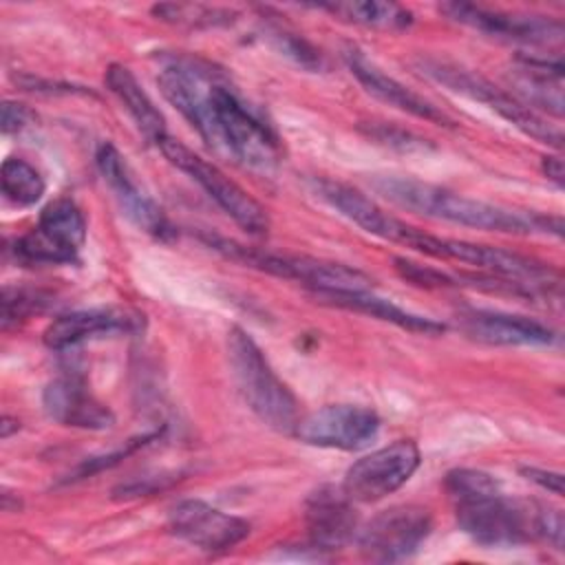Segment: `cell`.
Segmentation results:
<instances>
[{
  "instance_id": "obj_14",
  "label": "cell",
  "mask_w": 565,
  "mask_h": 565,
  "mask_svg": "<svg viewBox=\"0 0 565 565\" xmlns=\"http://www.w3.org/2000/svg\"><path fill=\"white\" fill-rule=\"evenodd\" d=\"M450 20L461 22L475 31L488 33L492 38L521 42L530 46H554L563 40V22L547 15H527V13H508L499 9H486L479 4L448 2L441 4Z\"/></svg>"
},
{
  "instance_id": "obj_13",
  "label": "cell",
  "mask_w": 565,
  "mask_h": 565,
  "mask_svg": "<svg viewBox=\"0 0 565 565\" xmlns=\"http://www.w3.org/2000/svg\"><path fill=\"white\" fill-rule=\"evenodd\" d=\"M95 161L99 168L102 179L110 188L115 201L119 203L121 212L146 234L159 241H170L177 236L172 223L163 214V210L154 203V199L139 185L135 174L130 172L128 163L124 161L121 152L110 143L104 141L97 152Z\"/></svg>"
},
{
  "instance_id": "obj_25",
  "label": "cell",
  "mask_w": 565,
  "mask_h": 565,
  "mask_svg": "<svg viewBox=\"0 0 565 565\" xmlns=\"http://www.w3.org/2000/svg\"><path fill=\"white\" fill-rule=\"evenodd\" d=\"M318 9H324L342 20L382 31H399L413 22V13L395 2H331L318 4Z\"/></svg>"
},
{
  "instance_id": "obj_23",
  "label": "cell",
  "mask_w": 565,
  "mask_h": 565,
  "mask_svg": "<svg viewBox=\"0 0 565 565\" xmlns=\"http://www.w3.org/2000/svg\"><path fill=\"white\" fill-rule=\"evenodd\" d=\"M104 79L108 90L119 99V104L126 108V113L148 141L157 146L163 137H168L161 110L154 106V102L148 97V93L141 88V84L128 66L110 64L106 68Z\"/></svg>"
},
{
  "instance_id": "obj_26",
  "label": "cell",
  "mask_w": 565,
  "mask_h": 565,
  "mask_svg": "<svg viewBox=\"0 0 565 565\" xmlns=\"http://www.w3.org/2000/svg\"><path fill=\"white\" fill-rule=\"evenodd\" d=\"M152 15L185 29H216L227 26L236 20V11L225 7L194 4V2H163L152 7Z\"/></svg>"
},
{
  "instance_id": "obj_33",
  "label": "cell",
  "mask_w": 565,
  "mask_h": 565,
  "mask_svg": "<svg viewBox=\"0 0 565 565\" xmlns=\"http://www.w3.org/2000/svg\"><path fill=\"white\" fill-rule=\"evenodd\" d=\"M369 137L377 139V141H386L391 146H402V148H411V146H419L422 139H415L411 132H404L399 128L391 130L384 124H371L369 126Z\"/></svg>"
},
{
  "instance_id": "obj_19",
  "label": "cell",
  "mask_w": 565,
  "mask_h": 565,
  "mask_svg": "<svg viewBox=\"0 0 565 565\" xmlns=\"http://www.w3.org/2000/svg\"><path fill=\"white\" fill-rule=\"evenodd\" d=\"M42 404H44V413L62 426H73L84 430H106L115 424L113 411L88 391L84 380L75 375H64L53 380L44 388Z\"/></svg>"
},
{
  "instance_id": "obj_1",
  "label": "cell",
  "mask_w": 565,
  "mask_h": 565,
  "mask_svg": "<svg viewBox=\"0 0 565 565\" xmlns=\"http://www.w3.org/2000/svg\"><path fill=\"white\" fill-rule=\"evenodd\" d=\"M157 84L214 152L260 172L278 166L276 132L210 62L188 55L161 57Z\"/></svg>"
},
{
  "instance_id": "obj_5",
  "label": "cell",
  "mask_w": 565,
  "mask_h": 565,
  "mask_svg": "<svg viewBox=\"0 0 565 565\" xmlns=\"http://www.w3.org/2000/svg\"><path fill=\"white\" fill-rule=\"evenodd\" d=\"M207 243L221 252L223 256L243 263L245 267H254L260 271H267L271 276L298 280L307 287H311L316 294H333V291H369L373 289V278L355 267L320 260L311 256H298V254H276V252H263L254 247H245L241 243L207 236Z\"/></svg>"
},
{
  "instance_id": "obj_12",
  "label": "cell",
  "mask_w": 565,
  "mask_h": 565,
  "mask_svg": "<svg viewBox=\"0 0 565 565\" xmlns=\"http://www.w3.org/2000/svg\"><path fill=\"white\" fill-rule=\"evenodd\" d=\"M380 430L375 411L358 404H329L298 419L294 437L307 446L358 450Z\"/></svg>"
},
{
  "instance_id": "obj_10",
  "label": "cell",
  "mask_w": 565,
  "mask_h": 565,
  "mask_svg": "<svg viewBox=\"0 0 565 565\" xmlns=\"http://www.w3.org/2000/svg\"><path fill=\"white\" fill-rule=\"evenodd\" d=\"M422 455L413 439H397L349 466L342 490L353 503H375L399 490L419 468Z\"/></svg>"
},
{
  "instance_id": "obj_8",
  "label": "cell",
  "mask_w": 565,
  "mask_h": 565,
  "mask_svg": "<svg viewBox=\"0 0 565 565\" xmlns=\"http://www.w3.org/2000/svg\"><path fill=\"white\" fill-rule=\"evenodd\" d=\"M157 148L174 168L196 181L205 190V194L247 234L263 236L269 230V216L265 207L214 163L205 161L170 135L163 137Z\"/></svg>"
},
{
  "instance_id": "obj_11",
  "label": "cell",
  "mask_w": 565,
  "mask_h": 565,
  "mask_svg": "<svg viewBox=\"0 0 565 565\" xmlns=\"http://www.w3.org/2000/svg\"><path fill=\"white\" fill-rule=\"evenodd\" d=\"M433 519L422 505H393L375 514L360 532L358 545L366 561L395 563L408 558L430 534Z\"/></svg>"
},
{
  "instance_id": "obj_30",
  "label": "cell",
  "mask_w": 565,
  "mask_h": 565,
  "mask_svg": "<svg viewBox=\"0 0 565 565\" xmlns=\"http://www.w3.org/2000/svg\"><path fill=\"white\" fill-rule=\"evenodd\" d=\"M395 269L399 271L402 278L415 282V285H422V287H452V285H457L455 278H450L448 274H441L439 269H430V267H424V265L406 260V258H395Z\"/></svg>"
},
{
  "instance_id": "obj_34",
  "label": "cell",
  "mask_w": 565,
  "mask_h": 565,
  "mask_svg": "<svg viewBox=\"0 0 565 565\" xmlns=\"http://www.w3.org/2000/svg\"><path fill=\"white\" fill-rule=\"evenodd\" d=\"M541 168L547 179H552L558 188L563 185V159L561 157H543Z\"/></svg>"
},
{
  "instance_id": "obj_16",
  "label": "cell",
  "mask_w": 565,
  "mask_h": 565,
  "mask_svg": "<svg viewBox=\"0 0 565 565\" xmlns=\"http://www.w3.org/2000/svg\"><path fill=\"white\" fill-rule=\"evenodd\" d=\"M146 327V316L130 307H97L79 309L57 316L44 329V344L49 349L62 351L77 347L93 338L139 333Z\"/></svg>"
},
{
  "instance_id": "obj_7",
  "label": "cell",
  "mask_w": 565,
  "mask_h": 565,
  "mask_svg": "<svg viewBox=\"0 0 565 565\" xmlns=\"http://www.w3.org/2000/svg\"><path fill=\"white\" fill-rule=\"evenodd\" d=\"M417 71L422 75L430 77L433 82L446 86L452 93H459V95H466L470 99L486 104L488 108H492L499 117H503L508 124H512L523 135H527L545 146H552V148L563 146V132L558 126L547 124V119H543L536 110L521 104L512 93L497 88L486 77L468 71V68H461L457 64H450L444 60H430V57L419 60Z\"/></svg>"
},
{
  "instance_id": "obj_17",
  "label": "cell",
  "mask_w": 565,
  "mask_h": 565,
  "mask_svg": "<svg viewBox=\"0 0 565 565\" xmlns=\"http://www.w3.org/2000/svg\"><path fill=\"white\" fill-rule=\"evenodd\" d=\"M344 62L351 71V75L364 86L366 93H371L373 97L382 99L388 106H395L413 117L439 124V126H452L455 121L439 108L435 106L430 99H426L424 95L406 88L402 82H397L395 77L386 75L377 64H373L360 49H347L344 51Z\"/></svg>"
},
{
  "instance_id": "obj_32",
  "label": "cell",
  "mask_w": 565,
  "mask_h": 565,
  "mask_svg": "<svg viewBox=\"0 0 565 565\" xmlns=\"http://www.w3.org/2000/svg\"><path fill=\"white\" fill-rule=\"evenodd\" d=\"M521 475L541 486L543 490L556 494V497H563V475L561 472H554V470H543V468H536V466H523L521 468Z\"/></svg>"
},
{
  "instance_id": "obj_4",
  "label": "cell",
  "mask_w": 565,
  "mask_h": 565,
  "mask_svg": "<svg viewBox=\"0 0 565 565\" xmlns=\"http://www.w3.org/2000/svg\"><path fill=\"white\" fill-rule=\"evenodd\" d=\"M227 360L234 384L249 411L280 433H294L298 424V402L289 386L276 375L254 338L232 327L227 333Z\"/></svg>"
},
{
  "instance_id": "obj_21",
  "label": "cell",
  "mask_w": 565,
  "mask_h": 565,
  "mask_svg": "<svg viewBox=\"0 0 565 565\" xmlns=\"http://www.w3.org/2000/svg\"><path fill=\"white\" fill-rule=\"evenodd\" d=\"M461 329L479 342L499 347H547L556 340L547 324L501 311H468L461 316Z\"/></svg>"
},
{
  "instance_id": "obj_2",
  "label": "cell",
  "mask_w": 565,
  "mask_h": 565,
  "mask_svg": "<svg viewBox=\"0 0 565 565\" xmlns=\"http://www.w3.org/2000/svg\"><path fill=\"white\" fill-rule=\"evenodd\" d=\"M375 192H380L391 203L448 223L463 227L486 230V232H505V234H561V218L545 216L536 212H521L488 203L481 199H470L459 192L417 181L411 177L397 174H377L371 179Z\"/></svg>"
},
{
  "instance_id": "obj_6",
  "label": "cell",
  "mask_w": 565,
  "mask_h": 565,
  "mask_svg": "<svg viewBox=\"0 0 565 565\" xmlns=\"http://www.w3.org/2000/svg\"><path fill=\"white\" fill-rule=\"evenodd\" d=\"M402 245L413 247L426 256L439 258V260H459L466 265H475L479 269H486L492 276H499L503 280L521 282L532 289L547 287L552 278H556V271L530 256H523L519 252H510L494 245H481L470 241H457V238H444L433 236L422 230L408 227Z\"/></svg>"
},
{
  "instance_id": "obj_22",
  "label": "cell",
  "mask_w": 565,
  "mask_h": 565,
  "mask_svg": "<svg viewBox=\"0 0 565 565\" xmlns=\"http://www.w3.org/2000/svg\"><path fill=\"white\" fill-rule=\"evenodd\" d=\"M512 95L527 108L563 117V64L536 55H521L510 75Z\"/></svg>"
},
{
  "instance_id": "obj_9",
  "label": "cell",
  "mask_w": 565,
  "mask_h": 565,
  "mask_svg": "<svg viewBox=\"0 0 565 565\" xmlns=\"http://www.w3.org/2000/svg\"><path fill=\"white\" fill-rule=\"evenodd\" d=\"M86 241V218L75 201L55 199L42 214L38 225L15 241V256L22 263L64 265L73 263Z\"/></svg>"
},
{
  "instance_id": "obj_3",
  "label": "cell",
  "mask_w": 565,
  "mask_h": 565,
  "mask_svg": "<svg viewBox=\"0 0 565 565\" xmlns=\"http://www.w3.org/2000/svg\"><path fill=\"white\" fill-rule=\"evenodd\" d=\"M444 488L455 510L457 525L486 547H512L539 536V503L508 497L499 481L477 468H455Z\"/></svg>"
},
{
  "instance_id": "obj_31",
  "label": "cell",
  "mask_w": 565,
  "mask_h": 565,
  "mask_svg": "<svg viewBox=\"0 0 565 565\" xmlns=\"http://www.w3.org/2000/svg\"><path fill=\"white\" fill-rule=\"evenodd\" d=\"M35 121V113L20 104V102H4L2 104V119H0V126H2V132L4 135H13V132H22L24 128H29L31 124Z\"/></svg>"
},
{
  "instance_id": "obj_29",
  "label": "cell",
  "mask_w": 565,
  "mask_h": 565,
  "mask_svg": "<svg viewBox=\"0 0 565 565\" xmlns=\"http://www.w3.org/2000/svg\"><path fill=\"white\" fill-rule=\"evenodd\" d=\"M44 302L46 300L38 291L4 287V291H2V327L9 329L11 324L26 320L33 311L38 313L44 307Z\"/></svg>"
},
{
  "instance_id": "obj_15",
  "label": "cell",
  "mask_w": 565,
  "mask_h": 565,
  "mask_svg": "<svg viewBox=\"0 0 565 565\" xmlns=\"http://www.w3.org/2000/svg\"><path fill=\"white\" fill-rule=\"evenodd\" d=\"M168 530L205 552H223L249 536V523L201 499H183L168 514Z\"/></svg>"
},
{
  "instance_id": "obj_20",
  "label": "cell",
  "mask_w": 565,
  "mask_h": 565,
  "mask_svg": "<svg viewBox=\"0 0 565 565\" xmlns=\"http://www.w3.org/2000/svg\"><path fill=\"white\" fill-rule=\"evenodd\" d=\"M305 523L311 545L318 550H338L358 536V514L342 488H318L307 499Z\"/></svg>"
},
{
  "instance_id": "obj_28",
  "label": "cell",
  "mask_w": 565,
  "mask_h": 565,
  "mask_svg": "<svg viewBox=\"0 0 565 565\" xmlns=\"http://www.w3.org/2000/svg\"><path fill=\"white\" fill-rule=\"evenodd\" d=\"M265 38L278 53H282L285 57H289L291 62H296L298 66H302L307 71H320L324 66L322 55L307 40H302L300 35H296L287 29L269 26V29H265Z\"/></svg>"
},
{
  "instance_id": "obj_24",
  "label": "cell",
  "mask_w": 565,
  "mask_h": 565,
  "mask_svg": "<svg viewBox=\"0 0 565 565\" xmlns=\"http://www.w3.org/2000/svg\"><path fill=\"white\" fill-rule=\"evenodd\" d=\"M327 302L335 305V307H342V309H349V311H358V313H366L371 318H377V320H384V322H391L399 329H406V331H415V333H439L444 331V324L433 320V318H426V316H419V313H413V311H406L384 298H377L369 291H333V294H320Z\"/></svg>"
},
{
  "instance_id": "obj_27",
  "label": "cell",
  "mask_w": 565,
  "mask_h": 565,
  "mask_svg": "<svg viewBox=\"0 0 565 565\" xmlns=\"http://www.w3.org/2000/svg\"><path fill=\"white\" fill-rule=\"evenodd\" d=\"M2 194L15 205H33L42 199L46 183L42 174L20 157H7L0 168Z\"/></svg>"
},
{
  "instance_id": "obj_18",
  "label": "cell",
  "mask_w": 565,
  "mask_h": 565,
  "mask_svg": "<svg viewBox=\"0 0 565 565\" xmlns=\"http://www.w3.org/2000/svg\"><path fill=\"white\" fill-rule=\"evenodd\" d=\"M311 185H313V192L327 205H331L338 214H342L344 218L355 223L360 230H364L373 236H380L384 241H393V243L404 241L411 225H406L404 221H399L393 214H388L386 210H382L364 192H360L347 183L333 181V179H313Z\"/></svg>"
}]
</instances>
